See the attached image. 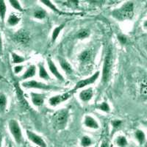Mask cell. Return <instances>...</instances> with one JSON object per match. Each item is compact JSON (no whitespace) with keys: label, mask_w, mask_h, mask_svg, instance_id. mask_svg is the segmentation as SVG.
I'll use <instances>...</instances> for the list:
<instances>
[{"label":"cell","mask_w":147,"mask_h":147,"mask_svg":"<svg viewBox=\"0 0 147 147\" xmlns=\"http://www.w3.org/2000/svg\"><path fill=\"white\" fill-rule=\"evenodd\" d=\"M134 5L131 2L123 5L120 8L113 11V16L119 21L131 20L134 16Z\"/></svg>","instance_id":"1"},{"label":"cell","mask_w":147,"mask_h":147,"mask_svg":"<svg viewBox=\"0 0 147 147\" xmlns=\"http://www.w3.org/2000/svg\"><path fill=\"white\" fill-rule=\"evenodd\" d=\"M113 66V52L110 48L108 49L105 57L104 60L103 70H102V82H107L110 75Z\"/></svg>","instance_id":"2"},{"label":"cell","mask_w":147,"mask_h":147,"mask_svg":"<svg viewBox=\"0 0 147 147\" xmlns=\"http://www.w3.org/2000/svg\"><path fill=\"white\" fill-rule=\"evenodd\" d=\"M8 128L16 143L18 144H22L23 142V135L18 122L15 119H11L8 122Z\"/></svg>","instance_id":"3"},{"label":"cell","mask_w":147,"mask_h":147,"mask_svg":"<svg viewBox=\"0 0 147 147\" xmlns=\"http://www.w3.org/2000/svg\"><path fill=\"white\" fill-rule=\"evenodd\" d=\"M69 118V110L67 109H61L54 114L53 121L55 127L63 129L66 126Z\"/></svg>","instance_id":"4"},{"label":"cell","mask_w":147,"mask_h":147,"mask_svg":"<svg viewBox=\"0 0 147 147\" xmlns=\"http://www.w3.org/2000/svg\"><path fill=\"white\" fill-rule=\"evenodd\" d=\"M22 86L24 88H34V89H40V90H51L53 88L51 85H46L43 82H37L35 80H29L23 82Z\"/></svg>","instance_id":"5"},{"label":"cell","mask_w":147,"mask_h":147,"mask_svg":"<svg viewBox=\"0 0 147 147\" xmlns=\"http://www.w3.org/2000/svg\"><path fill=\"white\" fill-rule=\"evenodd\" d=\"M99 74H100V72L96 71L95 74H94L91 77L85 79V80H82L79 81V82L76 84L75 86H74V88L73 89V91H75V90L82 88L85 87V86H87V85H91V84L94 83V82L97 80V79L99 78Z\"/></svg>","instance_id":"6"},{"label":"cell","mask_w":147,"mask_h":147,"mask_svg":"<svg viewBox=\"0 0 147 147\" xmlns=\"http://www.w3.org/2000/svg\"><path fill=\"white\" fill-rule=\"evenodd\" d=\"M26 134H27V136L29 140L33 144H35V145L38 146L40 147H47V144L44 141V140L38 135H37L35 132L30 130L26 131Z\"/></svg>","instance_id":"7"},{"label":"cell","mask_w":147,"mask_h":147,"mask_svg":"<svg viewBox=\"0 0 147 147\" xmlns=\"http://www.w3.org/2000/svg\"><path fill=\"white\" fill-rule=\"evenodd\" d=\"M71 96V93H65V94H61V95H57L55 96L51 97L49 100V103L52 107H55V106L58 105L61 102H65L67 99H69Z\"/></svg>","instance_id":"8"},{"label":"cell","mask_w":147,"mask_h":147,"mask_svg":"<svg viewBox=\"0 0 147 147\" xmlns=\"http://www.w3.org/2000/svg\"><path fill=\"white\" fill-rule=\"evenodd\" d=\"M14 40L18 44H25L30 40V35L27 32L23 30H18V32L13 35Z\"/></svg>","instance_id":"9"},{"label":"cell","mask_w":147,"mask_h":147,"mask_svg":"<svg viewBox=\"0 0 147 147\" xmlns=\"http://www.w3.org/2000/svg\"><path fill=\"white\" fill-rule=\"evenodd\" d=\"M47 64H48L49 69L51 73H52L58 80L62 81V82L64 81L63 76L60 73V71H58V69H57V68L56 67L55 64L54 63L53 61H52L50 58H47Z\"/></svg>","instance_id":"10"},{"label":"cell","mask_w":147,"mask_h":147,"mask_svg":"<svg viewBox=\"0 0 147 147\" xmlns=\"http://www.w3.org/2000/svg\"><path fill=\"white\" fill-rule=\"evenodd\" d=\"M30 97H31L32 103L36 107H40L44 103V100H45L44 94H37V93L32 92L30 93Z\"/></svg>","instance_id":"11"},{"label":"cell","mask_w":147,"mask_h":147,"mask_svg":"<svg viewBox=\"0 0 147 147\" xmlns=\"http://www.w3.org/2000/svg\"><path fill=\"white\" fill-rule=\"evenodd\" d=\"M84 124L85 127L90 129H97L99 127V123L97 122V121L90 115H85V119H84Z\"/></svg>","instance_id":"12"},{"label":"cell","mask_w":147,"mask_h":147,"mask_svg":"<svg viewBox=\"0 0 147 147\" xmlns=\"http://www.w3.org/2000/svg\"><path fill=\"white\" fill-rule=\"evenodd\" d=\"M94 95V93H93V90H92L91 88L88 89H85V90H82V91L80 93V99L82 101V102H88L90 99H92Z\"/></svg>","instance_id":"13"},{"label":"cell","mask_w":147,"mask_h":147,"mask_svg":"<svg viewBox=\"0 0 147 147\" xmlns=\"http://www.w3.org/2000/svg\"><path fill=\"white\" fill-rule=\"evenodd\" d=\"M35 73H36V68L35 65H30L22 76V80H25L27 79L32 78L35 75Z\"/></svg>","instance_id":"14"},{"label":"cell","mask_w":147,"mask_h":147,"mask_svg":"<svg viewBox=\"0 0 147 147\" xmlns=\"http://www.w3.org/2000/svg\"><path fill=\"white\" fill-rule=\"evenodd\" d=\"M58 60H59V63H60V66H61L62 69L65 72V73L69 74H71L72 71H73L71 65H70V63H69L66 60L62 58V57H60Z\"/></svg>","instance_id":"15"},{"label":"cell","mask_w":147,"mask_h":147,"mask_svg":"<svg viewBox=\"0 0 147 147\" xmlns=\"http://www.w3.org/2000/svg\"><path fill=\"white\" fill-rule=\"evenodd\" d=\"M7 98L4 93L0 92V113H4L7 109Z\"/></svg>","instance_id":"16"},{"label":"cell","mask_w":147,"mask_h":147,"mask_svg":"<svg viewBox=\"0 0 147 147\" xmlns=\"http://www.w3.org/2000/svg\"><path fill=\"white\" fill-rule=\"evenodd\" d=\"M19 22H20V18L16 14L12 13L7 18V23L10 27H14V26L17 25L19 23Z\"/></svg>","instance_id":"17"},{"label":"cell","mask_w":147,"mask_h":147,"mask_svg":"<svg viewBox=\"0 0 147 147\" xmlns=\"http://www.w3.org/2000/svg\"><path fill=\"white\" fill-rule=\"evenodd\" d=\"M38 69H39V77H40V78L43 79V80H48L50 78V77H49V75L48 72H47V70H46L44 64L39 63Z\"/></svg>","instance_id":"18"},{"label":"cell","mask_w":147,"mask_h":147,"mask_svg":"<svg viewBox=\"0 0 147 147\" xmlns=\"http://www.w3.org/2000/svg\"><path fill=\"white\" fill-rule=\"evenodd\" d=\"M6 13H7V6L5 2L3 0H0V18L2 22H5Z\"/></svg>","instance_id":"19"},{"label":"cell","mask_w":147,"mask_h":147,"mask_svg":"<svg viewBox=\"0 0 147 147\" xmlns=\"http://www.w3.org/2000/svg\"><path fill=\"white\" fill-rule=\"evenodd\" d=\"M11 57H12V62L14 64H20L24 62L26 59L23 57L21 55H18V54L15 53V52H12L11 53Z\"/></svg>","instance_id":"20"},{"label":"cell","mask_w":147,"mask_h":147,"mask_svg":"<svg viewBox=\"0 0 147 147\" xmlns=\"http://www.w3.org/2000/svg\"><path fill=\"white\" fill-rule=\"evenodd\" d=\"M140 92L141 96L147 97V77L143 79L141 82H140Z\"/></svg>","instance_id":"21"},{"label":"cell","mask_w":147,"mask_h":147,"mask_svg":"<svg viewBox=\"0 0 147 147\" xmlns=\"http://www.w3.org/2000/svg\"><path fill=\"white\" fill-rule=\"evenodd\" d=\"M63 27H64V24H62V25L58 26V27H57L56 28L54 29L53 32H52V43H54L55 40H57V37L59 36V35H60V32L62 31V30L63 29Z\"/></svg>","instance_id":"22"},{"label":"cell","mask_w":147,"mask_h":147,"mask_svg":"<svg viewBox=\"0 0 147 147\" xmlns=\"http://www.w3.org/2000/svg\"><path fill=\"white\" fill-rule=\"evenodd\" d=\"M135 136H136V138L137 139L138 141L140 143V144H144L146 140V136L142 130L138 129L135 133Z\"/></svg>","instance_id":"23"},{"label":"cell","mask_w":147,"mask_h":147,"mask_svg":"<svg viewBox=\"0 0 147 147\" xmlns=\"http://www.w3.org/2000/svg\"><path fill=\"white\" fill-rule=\"evenodd\" d=\"M116 144L119 147H125L127 145V140L124 136H120L116 138Z\"/></svg>","instance_id":"24"},{"label":"cell","mask_w":147,"mask_h":147,"mask_svg":"<svg viewBox=\"0 0 147 147\" xmlns=\"http://www.w3.org/2000/svg\"><path fill=\"white\" fill-rule=\"evenodd\" d=\"M92 144V140L90 137L85 136L81 139V146L82 147H88Z\"/></svg>","instance_id":"25"},{"label":"cell","mask_w":147,"mask_h":147,"mask_svg":"<svg viewBox=\"0 0 147 147\" xmlns=\"http://www.w3.org/2000/svg\"><path fill=\"white\" fill-rule=\"evenodd\" d=\"M96 108L98 109V110H102V111H104V112H106V113L110 112V106H109L108 104L105 102H102V103L96 106Z\"/></svg>","instance_id":"26"},{"label":"cell","mask_w":147,"mask_h":147,"mask_svg":"<svg viewBox=\"0 0 147 147\" xmlns=\"http://www.w3.org/2000/svg\"><path fill=\"white\" fill-rule=\"evenodd\" d=\"M10 2V5H11L12 7H13L15 10H18V11H23V9H22V7L21 6L20 2L17 1V0H10L9 1Z\"/></svg>","instance_id":"27"},{"label":"cell","mask_w":147,"mask_h":147,"mask_svg":"<svg viewBox=\"0 0 147 147\" xmlns=\"http://www.w3.org/2000/svg\"><path fill=\"white\" fill-rule=\"evenodd\" d=\"M89 31L87 30H82L81 31L78 32L77 34V38L79 39H85V38H87L89 36Z\"/></svg>","instance_id":"28"},{"label":"cell","mask_w":147,"mask_h":147,"mask_svg":"<svg viewBox=\"0 0 147 147\" xmlns=\"http://www.w3.org/2000/svg\"><path fill=\"white\" fill-rule=\"evenodd\" d=\"M40 2H42V3L44 4V5H45L46 6H47L48 7H49L50 9H52L53 11H55V12H59V10H57V8L55 6V5H53V4L52 3V2H50V1H48V0H41Z\"/></svg>","instance_id":"29"},{"label":"cell","mask_w":147,"mask_h":147,"mask_svg":"<svg viewBox=\"0 0 147 147\" xmlns=\"http://www.w3.org/2000/svg\"><path fill=\"white\" fill-rule=\"evenodd\" d=\"M34 16L38 19H43L46 16V12L43 10H38L34 13Z\"/></svg>","instance_id":"30"},{"label":"cell","mask_w":147,"mask_h":147,"mask_svg":"<svg viewBox=\"0 0 147 147\" xmlns=\"http://www.w3.org/2000/svg\"><path fill=\"white\" fill-rule=\"evenodd\" d=\"M89 57H90V53L88 51H85L80 55V59L81 61H83V62L84 61H87Z\"/></svg>","instance_id":"31"},{"label":"cell","mask_w":147,"mask_h":147,"mask_svg":"<svg viewBox=\"0 0 147 147\" xmlns=\"http://www.w3.org/2000/svg\"><path fill=\"white\" fill-rule=\"evenodd\" d=\"M23 69H24L23 65H16V66L13 68V71H14V73H15V74H19L20 72L22 71Z\"/></svg>","instance_id":"32"},{"label":"cell","mask_w":147,"mask_h":147,"mask_svg":"<svg viewBox=\"0 0 147 147\" xmlns=\"http://www.w3.org/2000/svg\"><path fill=\"white\" fill-rule=\"evenodd\" d=\"M118 39H119V40L120 41V43L121 44H126V42H127V38L123 35H119L118 36Z\"/></svg>","instance_id":"33"},{"label":"cell","mask_w":147,"mask_h":147,"mask_svg":"<svg viewBox=\"0 0 147 147\" xmlns=\"http://www.w3.org/2000/svg\"><path fill=\"white\" fill-rule=\"evenodd\" d=\"M112 126L114 127V128H118L119 126L121 124V120H114L112 121Z\"/></svg>","instance_id":"34"},{"label":"cell","mask_w":147,"mask_h":147,"mask_svg":"<svg viewBox=\"0 0 147 147\" xmlns=\"http://www.w3.org/2000/svg\"><path fill=\"white\" fill-rule=\"evenodd\" d=\"M2 49H3V44H2V35H1V33H0V55L2 54Z\"/></svg>","instance_id":"35"},{"label":"cell","mask_w":147,"mask_h":147,"mask_svg":"<svg viewBox=\"0 0 147 147\" xmlns=\"http://www.w3.org/2000/svg\"><path fill=\"white\" fill-rule=\"evenodd\" d=\"M100 147H109V143L107 140H103Z\"/></svg>","instance_id":"36"},{"label":"cell","mask_w":147,"mask_h":147,"mask_svg":"<svg viewBox=\"0 0 147 147\" xmlns=\"http://www.w3.org/2000/svg\"><path fill=\"white\" fill-rule=\"evenodd\" d=\"M2 140H3V136L2 132H0V147H2Z\"/></svg>","instance_id":"37"},{"label":"cell","mask_w":147,"mask_h":147,"mask_svg":"<svg viewBox=\"0 0 147 147\" xmlns=\"http://www.w3.org/2000/svg\"><path fill=\"white\" fill-rule=\"evenodd\" d=\"M144 27H145L146 29H147V20L145 22H144Z\"/></svg>","instance_id":"38"},{"label":"cell","mask_w":147,"mask_h":147,"mask_svg":"<svg viewBox=\"0 0 147 147\" xmlns=\"http://www.w3.org/2000/svg\"><path fill=\"white\" fill-rule=\"evenodd\" d=\"M7 147H13V146H12V144H9L8 146H7Z\"/></svg>","instance_id":"39"},{"label":"cell","mask_w":147,"mask_h":147,"mask_svg":"<svg viewBox=\"0 0 147 147\" xmlns=\"http://www.w3.org/2000/svg\"><path fill=\"white\" fill-rule=\"evenodd\" d=\"M146 126H147V123H146Z\"/></svg>","instance_id":"40"},{"label":"cell","mask_w":147,"mask_h":147,"mask_svg":"<svg viewBox=\"0 0 147 147\" xmlns=\"http://www.w3.org/2000/svg\"><path fill=\"white\" fill-rule=\"evenodd\" d=\"M96 147H97V146H96Z\"/></svg>","instance_id":"41"}]
</instances>
